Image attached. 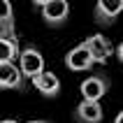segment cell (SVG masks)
I'll return each mask as SVG.
<instances>
[{
    "label": "cell",
    "mask_w": 123,
    "mask_h": 123,
    "mask_svg": "<svg viewBox=\"0 0 123 123\" xmlns=\"http://www.w3.org/2000/svg\"><path fill=\"white\" fill-rule=\"evenodd\" d=\"M102 116H105V109L95 100H81L74 107V121L77 123H100Z\"/></svg>",
    "instance_id": "9c48e42d"
},
{
    "label": "cell",
    "mask_w": 123,
    "mask_h": 123,
    "mask_svg": "<svg viewBox=\"0 0 123 123\" xmlns=\"http://www.w3.org/2000/svg\"><path fill=\"white\" fill-rule=\"evenodd\" d=\"M107 91H109V79L105 74H91L79 84L81 100H95V102H100L107 95Z\"/></svg>",
    "instance_id": "277c9868"
},
{
    "label": "cell",
    "mask_w": 123,
    "mask_h": 123,
    "mask_svg": "<svg viewBox=\"0 0 123 123\" xmlns=\"http://www.w3.org/2000/svg\"><path fill=\"white\" fill-rule=\"evenodd\" d=\"M23 74L16 63H0V91H23Z\"/></svg>",
    "instance_id": "52a82bcc"
},
{
    "label": "cell",
    "mask_w": 123,
    "mask_h": 123,
    "mask_svg": "<svg viewBox=\"0 0 123 123\" xmlns=\"http://www.w3.org/2000/svg\"><path fill=\"white\" fill-rule=\"evenodd\" d=\"M30 84L35 86L37 93H42L44 98H56L61 93V79L51 72V70H42L37 77L30 79Z\"/></svg>",
    "instance_id": "ba28073f"
},
{
    "label": "cell",
    "mask_w": 123,
    "mask_h": 123,
    "mask_svg": "<svg viewBox=\"0 0 123 123\" xmlns=\"http://www.w3.org/2000/svg\"><path fill=\"white\" fill-rule=\"evenodd\" d=\"M114 123H123V111H118L116 118H114Z\"/></svg>",
    "instance_id": "5bb4252c"
},
{
    "label": "cell",
    "mask_w": 123,
    "mask_h": 123,
    "mask_svg": "<svg viewBox=\"0 0 123 123\" xmlns=\"http://www.w3.org/2000/svg\"><path fill=\"white\" fill-rule=\"evenodd\" d=\"M65 68L70 72H88V70L95 68V61L88 54V49L84 47V44H79L72 51H68V56H65Z\"/></svg>",
    "instance_id": "8992f818"
},
{
    "label": "cell",
    "mask_w": 123,
    "mask_h": 123,
    "mask_svg": "<svg viewBox=\"0 0 123 123\" xmlns=\"http://www.w3.org/2000/svg\"><path fill=\"white\" fill-rule=\"evenodd\" d=\"M30 2H33V5H35V7H37V9H40V7H42V5H47L49 0H30Z\"/></svg>",
    "instance_id": "4fadbf2b"
},
{
    "label": "cell",
    "mask_w": 123,
    "mask_h": 123,
    "mask_svg": "<svg viewBox=\"0 0 123 123\" xmlns=\"http://www.w3.org/2000/svg\"><path fill=\"white\" fill-rule=\"evenodd\" d=\"M5 23H14V9L9 0H0V26Z\"/></svg>",
    "instance_id": "8fae6325"
},
{
    "label": "cell",
    "mask_w": 123,
    "mask_h": 123,
    "mask_svg": "<svg viewBox=\"0 0 123 123\" xmlns=\"http://www.w3.org/2000/svg\"><path fill=\"white\" fill-rule=\"evenodd\" d=\"M40 14L47 26L58 28L70 19V2L68 0H49L47 5L40 7Z\"/></svg>",
    "instance_id": "3957f363"
},
{
    "label": "cell",
    "mask_w": 123,
    "mask_h": 123,
    "mask_svg": "<svg viewBox=\"0 0 123 123\" xmlns=\"http://www.w3.org/2000/svg\"><path fill=\"white\" fill-rule=\"evenodd\" d=\"M116 58H118V63L123 65V42H121V44L116 47Z\"/></svg>",
    "instance_id": "7c38bea8"
},
{
    "label": "cell",
    "mask_w": 123,
    "mask_h": 123,
    "mask_svg": "<svg viewBox=\"0 0 123 123\" xmlns=\"http://www.w3.org/2000/svg\"><path fill=\"white\" fill-rule=\"evenodd\" d=\"M16 61H19L16 65H19L23 79H33V77H37L44 70V56H42L40 49H35V47H23L19 51Z\"/></svg>",
    "instance_id": "6da1fadb"
},
{
    "label": "cell",
    "mask_w": 123,
    "mask_h": 123,
    "mask_svg": "<svg viewBox=\"0 0 123 123\" xmlns=\"http://www.w3.org/2000/svg\"><path fill=\"white\" fill-rule=\"evenodd\" d=\"M21 51L19 40H9V37H0V63H16Z\"/></svg>",
    "instance_id": "30bf717a"
},
{
    "label": "cell",
    "mask_w": 123,
    "mask_h": 123,
    "mask_svg": "<svg viewBox=\"0 0 123 123\" xmlns=\"http://www.w3.org/2000/svg\"><path fill=\"white\" fill-rule=\"evenodd\" d=\"M84 47L88 49V54L93 56L95 65H107V61H109L111 54H114V47H111V42L107 40L105 35H100V33H95V35H91V37H86Z\"/></svg>",
    "instance_id": "5b68a950"
},
{
    "label": "cell",
    "mask_w": 123,
    "mask_h": 123,
    "mask_svg": "<svg viewBox=\"0 0 123 123\" xmlns=\"http://www.w3.org/2000/svg\"><path fill=\"white\" fill-rule=\"evenodd\" d=\"M28 123H49V121H42V118H33V121H28Z\"/></svg>",
    "instance_id": "9a60e30c"
},
{
    "label": "cell",
    "mask_w": 123,
    "mask_h": 123,
    "mask_svg": "<svg viewBox=\"0 0 123 123\" xmlns=\"http://www.w3.org/2000/svg\"><path fill=\"white\" fill-rule=\"evenodd\" d=\"M123 14V0H95L93 7V19L100 28L111 26Z\"/></svg>",
    "instance_id": "7a4b0ae2"
},
{
    "label": "cell",
    "mask_w": 123,
    "mask_h": 123,
    "mask_svg": "<svg viewBox=\"0 0 123 123\" xmlns=\"http://www.w3.org/2000/svg\"><path fill=\"white\" fill-rule=\"evenodd\" d=\"M0 123H16L14 118H5V121H0Z\"/></svg>",
    "instance_id": "2e32d148"
}]
</instances>
